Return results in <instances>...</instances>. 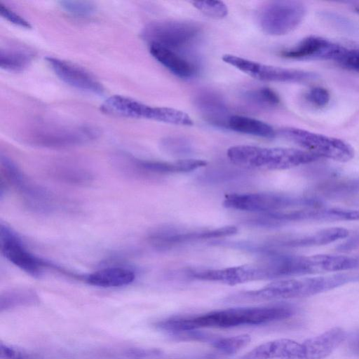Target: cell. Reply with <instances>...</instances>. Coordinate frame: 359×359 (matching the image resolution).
Returning a JSON list of instances; mask_svg holds the SVG:
<instances>
[{"label": "cell", "mask_w": 359, "mask_h": 359, "mask_svg": "<svg viewBox=\"0 0 359 359\" xmlns=\"http://www.w3.org/2000/svg\"><path fill=\"white\" fill-rule=\"evenodd\" d=\"M192 4L203 14L215 19L224 18L228 14L226 4L221 1H196Z\"/></svg>", "instance_id": "cell-30"}, {"label": "cell", "mask_w": 359, "mask_h": 359, "mask_svg": "<svg viewBox=\"0 0 359 359\" xmlns=\"http://www.w3.org/2000/svg\"><path fill=\"white\" fill-rule=\"evenodd\" d=\"M227 127L237 133L261 137L271 138L276 135L273 127L268 123L241 115L231 116Z\"/></svg>", "instance_id": "cell-25"}, {"label": "cell", "mask_w": 359, "mask_h": 359, "mask_svg": "<svg viewBox=\"0 0 359 359\" xmlns=\"http://www.w3.org/2000/svg\"><path fill=\"white\" fill-rule=\"evenodd\" d=\"M34 57V52L26 46H6L0 50V67L8 72H20L26 68Z\"/></svg>", "instance_id": "cell-24"}, {"label": "cell", "mask_w": 359, "mask_h": 359, "mask_svg": "<svg viewBox=\"0 0 359 359\" xmlns=\"http://www.w3.org/2000/svg\"><path fill=\"white\" fill-rule=\"evenodd\" d=\"M340 44L318 36H309L296 46L282 52L283 57L292 60H334Z\"/></svg>", "instance_id": "cell-17"}, {"label": "cell", "mask_w": 359, "mask_h": 359, "mask_svg": "<svg viewBox=\"0 0 359 359\" xmlns=\"http://www.w3.org/2000/svg\"><path fill=\"white\" fill-rule=\"evenodd\" d=\"M0 13L3 18L16 26L26 29L31 28L29 22L5 6L1 1H0Z\"/></svg>", "instance_id": "cell-32"}, {"label": "cell", "mask_w": 359, "mask_h": 359, "mask_svg": "<svg viewBox=\"0 0 359 359\" xmlns=\"http://www.w3.org/2000/svg\"><path fill=\"white\" fill-rule=\"evenodd\" d=\"M195 104L203 117L217 126H226L231 116L222 98L210 91H202L195 99Z\"/></svg>", "instance_id": "cell-21"}, {"label": "cell", "mask_w": 359, "mask_h": 359, "mask_svg": "<svg viewBox=\"0 0 359 359\" xmlns=\"http://www.w3.org/2000/svg\"><path fill=\"white\" fill-rule=\"evenodd\" d=\"M357 185H359V181L358 182H356Z\"/></svg>", "instance_id": "cell-35"}, {"label": "cell", "mask_w": 359, "mask_h": 359, "mask_svg": "<svg viewBox=\"0 0 359 359\" xmlns=\"http://www.w3.org/2000/svg\"><path fill=\"white\" fill-rule=\"evenodd\" d=\"M334 61L345 68L359 72V45H341Z\"/></svg>", "instance_id": "cell-29"}, {"label": "cell", "mask_w": 359, "mask_h": 359, "mask_svg": "<svg viewBox=\"0 0 359 359\" xmlns=\"http://www.w3.org/2000/svg\"><path fill=\"white\" fill-rule=\"evenodd\" d=\"M356 11L359 13V6L356 8Z\"/></svg>", "instance_id": "cell-34"}, {"label": "cell", "mask_w": 359, "mask_h": 359, "mask_svg": "<svg viewBox=\"0 0 359 359\" xmlns=\"http://www.w3.org/2000/svg\"><path fill=\"white\" fill-rule=\"evenodd\" d=\"M207 162L201 159L185 158L172 162L142 160L129 154H121L116 158L117 168L130 177L149 174L187 172L204 167Z\"/></svg>", "instance_id": "cell-12"}, {"label": "cell", "mask_w": 359, "mask_h": 359, "mask_svg": "<svg viewBox=\"0 0 359 359\" xmlns=\"http://www.w3.org/2000/svg\"><path fill=\"white\" fill-rule=\"evenodd\" d=\"M59 5L65 12L76 18H88L96 11L95 4L89 1L65 0L60 1Z\"/></svg>", "instance_id": "cell-28"}, {"label": "cell", "mask_w": 359, "mask_h": 359, "mask_svg": "<svg viewBox=\"0 0 359 359\" xmlns=\"http://www.w3.org/2000/svg\"><path fill=\"white\" fill-rule=\"evenodd\" d=\"M279 134L318 158L344 163L351 161L354 156L353 147L336 137L292 127L282 128Z\"/></svg>", "instance_id": "cell-9"}, {"label": "cell", "mask_w": 359, "mask_h": 359, "mask_svg": "<svg viewBox=\"0 0 359 359\" xmlns=\"http://www.w3.org/2000/svg\"><path fill=\"white\" fill-rule=\"evenodd\" d=\"M295 308L278 304L259 306H242L214 310L186 316H173L156 323V327L170 335L175 332L204 328H233L260 326L284 320L294 315Z\"/></svg>", "instance_id": "cell-1"}, {"label": "cell", "mask_w": 359, "mask_h": 359, "mask_svg": "<svg viewBox=\"0 0 359 359\" xmlns=\"http://www.w3.org/2000/svg\"><path fill=\"white\" fill-rule=\"evenodd\" d=\"M346 333L335 327L303 341L306 359H325L346 339Z\"/></svg>", "instance_id": "cell-18"}, {"label": "cell", "mask_w": 359, "mask_h": 359, "mask_svg": "<svg viewBox=\"0 0 359 359\" xmlns=\"http://www.w3.org/2000/svg\"><path fill=\"white\" fill-rule=\"evenodd\" d=\"M98 136L97 129L88 125L39 121L26 130L23 138L32 146L65 149L88 143Z\"/></svg>", "instance_id": "cell-4"}, {"label": "cell", "mask_w": 359, "mask_h": 359, "mask_svg": "<svg viewBox=\"0 0 359 359\" xmlns=\"http://www.w3.org/2000/svg\"><path fill=\"white\" fill-rule=\"evenodd\" d=\"M339 285L340 280L336 274L282 278L258 290L232 294L224 302L245 304L308 297L334 289Z\"/></svg>", "instance_id": "cell-2"}, {"label": "cell", "mask_w": 359, "mask_h": 359, "mask_svg": "<svg viewBox=\"0 0 359 359\" xmlns=\"http://www.w3.org/2000/svg\"><path fill=\"white\" fill-rule=\"evenodd\" d=\"M100 110L114 116L144 118L177 126L193 125L191 117L181 110L170 107H152L119 95L105 100L100 106Z\"/></svg>", "instance_id": "cell-6"}, {"label": "cell", "mask_w": 359, "mask_h": 359, "mask_svg": "<svg viewBox=\"0 0 359 359\" xmlns=\"http://www.w3.org/2000/svg\"><path fill=\"white\" fill-rule=\"evenodd\" d=\"M306 13L304 4L299 1H267L257 12V22L266 34L282 36L296 29Z\"/></svg>", "instance_id": "cell-8"}, {"label": "cell", "mask_w": 359, "mask_h": 359, "mask_svg": "<svg viewBox=\"0 0 359 359\" xmlns=\"http://www.w3.org/2000/svg\"><path fill=\"white\" fill-rule=\"evenodd\" d=\"M0 353L3 359H36L18 349L2 344L0 346Z\"/></svg>", "instance_id": "cell-33"}, {"label": "cell", "mask_w": 359, "mask_h": 359, "mask_svg": "<svg viewBox=\"0 0 359 359\" xmlns=\"http://www.w3.org/2000/svg\"><path fill=\"white\" fill-rule=\"evenodd\" d=\"M46 60L55 75L66 84L93 95L104 93L102 83L83 67L54 57H47Z\"/></svg>", "instance_id": "cell-16"}, {"label": "cell", "mask_w": 359, "mask_h": 359, "mask_svg": "<svg viewBox=\"0 0 359 359\" xmlns=\"http://www.w3.org/2000/svg\"><path fill=\"white\" fill-rule=\"evenodd\" d=\"M238 231L235 226H226L215 229L193 231H176L171 227L161 226L152 230L147 236L149 243L157 249H165L172 245L189 241L217 238L232 236Z\"/></svg>", "instance_id": "cell-15"}, {"label": "cell", "mask_w": 359, "mask_h": 359, "mask_svg": "<svg viewBox=\"0 0 359 359\" xmlns=\"http://www.w3.org/2000/svg\"><path fill=\"white\" fill-rule=\"evenodd\" d=\"M1 180L19 194L25 208L36 214L51 215L59 210L60 199L50 190L29 180L9 157L0 158Z\"/></svg>", "instance_id": "cell-5"}, {"label": "cell", "mask_w": 359, "mask_h": 359, "mask_svg": "<svg viewBox=\"0 0 359 359\" xmlns=\"http://www.w3.org/2000/svg\"><path fill=\"white\" fill-rule=\"evenodd\" d=\"M0 246L1 254L7 260L34 278L41 277L47 269L63 271L57 265L31 252L19 235L2 222L0 224Z\"/></svg>", "instance_id": "cell-10"}, {"label": "cell", "mask_w": 359, "mask_h": 359, "mask_svg": "<svg viewBox=\"0 0 359 359\" xmlns=\"http://www.w3.org/2000/svg\"><path fill=\"white\" fill-rule=\"evenodd\" d=\"M136 275L133 270L126 266H113L98 269L83 276L88 284L104 288L120 287L131 284Z\"/></svg>", "instance_id": "cell-19"}, {"label": "cell", "mask_w": 359, "mask_h": 359, "mask_svg": "<svg viewBox=\"0 0 359 359\" xmlns=\"http://www.w3.org/2000/svg\"><path fill=\"white\" fill-rule=\"evenodd\" d=\"M245 97L248 101L261 107H273L280 103L276 93L266 87L250 90L245 93Z\"/></svg>", "instance_id": "cell-27"}, {"label": "cell", "mask_w": 359, "mask_h": 359, "mask_svg": "<svg viewBox=\"0 0 359 359\" xmlns=\"http://www.w3.org/2000/svg\"><path fill=\"white\" fill-rule=\"evenodd\" d=\"M222 60L259 81L304 83L318 77L314 72L264 65L231 54L224 55Z\"/></svg>", "instance_id": "cell-11"}, {"label": "cell", "mask_w": 359, "mask_h": 359, "mask_svg": "<svg viewBox=\"0 0 359 359\" xmlns=\"http://www.w3.org/2000/svg\"><path fill=\"white\" fill-rule=\"evenodd\" d=\"M188 274L196 280L229 285L271 279L269 270L262 262L219 269H191L188 271Z\"/></svg>", "instance_id": "cell-14"}, {"label": "cell", "mask_w": 359, "mask_h": 359, "mask_svg": "<svg viewBox=\"0 0 359 359\" xmlns=\"http://www.w3.org/2000/svg\"><path fill=\"white\" fill-rule=\"evenodd\" d=\"M306 100L314 107H323L330 102L328 90L320 86L311 88L305 95Z\"/></svg>", "instance_id": "cell-31"}, {"label": "cell", "mask_w": 359, "mask_h": 359, "mask_svg": "<svg viewBox=\"0 0 359 359\" xmlns=\"http://www.w3.org/2000/svg\"><path fill=\"white\" fill-rule=\"evenodd\" d=\"M199 32L200 27L194 22L164 20L149 23L142 36L149 44L157 43L174 50L189 43Z\"/></svg>", "instance_id": "cell-13"}, {"label": "cell", "mask_w": 359, "mask_h": 359, "mask_svg": "<svg viewBox=\"0 0 359 359\" xmlns=\"http://www.w3.org/2000/svg\"><path fill=\"white\" fill-rule=\"evenodd\" d=\"M48 175L55 181L74 187H87L93 183V172L81 165L59 163L50 167Z\"/></svg>", "instance_id": "cell-22"}, {"label": "cell", "mask_w": 359, "mask_h": 359, "mask_svg": "<svg viewBox=\"0 0 359 359\" xmlns=\"http://www.w3.org/2000/svg\"><path fill=\"white\" fill-rule=\"evenodd\" d=\"M38 301V295L33 290L12 289L1 293L0 296V309L2 311L19 306L33 304Z\"/></svg>", "instance_id": "cell-26"}, {"label": "cell", "mask_w": 359, "mask_h": 359, "mask_svg": "<svg viewBox=\"0 0 359 359\" xmlns=\"http://www.w3.org/2000/svg\"><path fill=\"white\" fill-rule=\"evenodd\" d=\"M318 203L313 198H293L279 194L242 193L226 195L223 205L229 209L268 215Z\"/></svg>", "instance_id": "cell-7"}, {"label": "cell", "mask_w": 359, "mask_h": 359, "mask_svg": "<svg viewBox=\"0 0 359 359\" xmlns=\"http://www.w3.org/2000/svg\"><path fill=\"white\" fill-rule=\"evenodd\" d=\"M349 235L348 229L342 227L323 229L310 234L288 238L279 241V243L290 247L318 246L332 243L344 239Z\"/></svg>", "instance_id": "cell-23"}, {"label": "cell", "mask_w": 359, "mask_h": 359, "mask_svg": "<svg viewBox=\"0 0 359 359\" xmlns=\"http://www.w3.org/2000/svg\"><path fill=\"white\" fill-rule=\"evenodd\" d=\"M149 47L151 55L175 76L188 79L195 74L196 69L192 63L173 49L157 43H149Z\"/></svg>", "instance_id": "cell-20"}, {"label": "cell", "mask_w": 359, "mask_h": 359, "mask_svg": "<svg viewBox=\"0 0 359 359\" xmlns=\"http://www.w3.org/2000/svg\"><path fill=\"white\" fill-rule=\"evenodd\" d=\"M230 161L243 168L257 170H280L317 161L319 158L302 149L236 145L226 152Z\"/></svg>", "instance_id": "cell-3"}]
</instances>
